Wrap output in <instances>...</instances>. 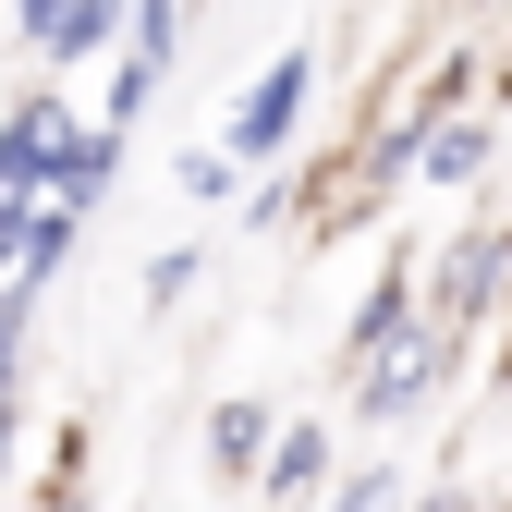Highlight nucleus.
Returning <instances> with one entry per match:
<instances>
[{
    "label": "nucleus",
    "instance_id": "f257e3e1",
    "mask_svg": "<svg viewBox=\"0 0 512 512\" xmlns=\"http://www.w3.org/2000/svg\"><path fill=\"white\" fill-rule=\"evenodd\" d=\"M342 378H354V415H378V427H415V415H427V403L464 378V330H452V317H427V305H403L391 330L342 342Z\"/></svg>",
    "mask_w": 512,
    "mask_h": 512
},
{
    "label": "nucleus",
    "instance_id": "f03ea898",
    "mask_svg": "<svg viewBox=\"0 0 512 512\" xmlns=\"http://www.w3.org/2000/svg\"><path fill=\"white\" fill-rule=\"evenodd\" d=\"M305 98H317V49H281L269 74H256V86L220 110V147H232L244 171H256V159H281V147L305 135Z\"/></svg>",
    "mask_w": 512,
    "mask_h": 512
},
{
    "label": "nucleus",
    "instance_id": "0eeeda50",
    "mask_svg": "<svg viewBox=\"0 0 512 512\" xmlns=\"http://www.w3.org/2000/svg\"><path fill=\"white\" fill-rule=\"evenodd\" d=\"M317 476H330V427H281V439H269V476H256V488H269V500H305Z\"/></svg>",
    "mask_w": 512,
    "mask_h": 512
},
{
    "label": "nucleus",
    "instance_id": "f8f14e48",
    "mask_svg": "<svg viewBox=\"0 0 512 512\" xmlns=\"http://www.w3.org/2000/svg\"><path fill=\"white\" fill-rule=\"evenodd\" d=\"M25 232H37V196H0V281L25 269Z\"/></svg>",
    "mask_w": 512,
    "mask_h": 512
},
{
    "label": "nucleus",
    "instance_id": "39448f33",
    "mask_svg": "<svg viewBox=\"0 0 512 512\" xmlns=\"http://www.w3.org/2000/svg\"><path fill=\"white\" fill-rule=\"evenodd\" d=\"M488 159H500V122H476V110H427L415 183H439V196H476V183H488Z\"/></svg>",
    "mask_w": 512,
    "mask_h": 512
},
{
    "label": "nucleus",
    "instance_id": "1a4fd4ad",
    "mask_svg": "<svg viewBox=\"0 0 512 512\" xmlns=\"http://www.w3.org/2000/svg\"><path fill=\"white\" fill-rule=\"evenodd\" d=\"M196 269H208L196 244H159V256H147V305H183V293H196Z\"/></svg>",
    "mask_w": 512,
    "mask_h": 512
},
{
    "label": "nucleus",
    "instance_id": "9d476101",
    "mask_svg": "<svg viewBox=\"0 0 512 512\" xmlns=\"http://www.w3.org/2000/svg\"><path fill=\"white\" fill-rule=\"evenodd\" d=\"M232 171H244L232 147H183V196H196V208H220V196H232Z\"/></svg>",
    "mask_w": 512,
    "mask_h": 512
},
{
    "label": "nucleus",
    "instance_id": "6e6552de",
    "mask_svg": "<svg viewBox=\"0 0 512 512\" xmlns=\"http://www.w3.org/2000/svg\"><path fill=\"white\" fill-rule=\"evenodd\" d=\"M171 49H183V0H135V13H122V61L171 74Z\"/></svg>",
    "mask_w": 512,
    "mask_h": 512
},
{
    "label": "nucleus",
    "instance_id": "7ed1b4c3",
    "mask_svg": "<svg viewBox=\"0 0 512 512\" xmlns=\"http://www.w3.org/2000/svg\"><path fill=\"white\" fill-rule=\"evenodd\" d=\"M74 135H86V110H61V86H25L0 110V196H37V183L74 159Z\"/></svg>",
    "mask_w": 512,
    "mask_h": 512
},
{
    "label": "nucleus",
    "instance_id": "4468645a",
    "mask_svg": "<svg viewBox=\"0 0 512 512\" xmlns=\"http://www.w3.org/2000/svg\"><path fill=\"white\" fill-rule=\"evenodd\" d=\"M452 13H476V25H488V13H512V0H452Z\"/></svg>",
    "mask_w": 512,
    "mask_h": 512
},
{
    "label": "nucleus",
    "instance_id": "423d86ee",
    "mask_svg": "<svg viewBox=\"0 0 512 512\" xmlns=\"http://www.w3.org/2000/svg\"><path fill=\"white\" fill-rule=\"evenodd\" d=\"M269 439H281L269 403H208V464L220 476H269Z\"/></svg>",
    "mask_w": 512,
    "mask_h": 512
},
{
    "label": "nucleus",
    "instance_id": "dca6fc26",
    "mask_svg": "<svg viewBox=\"0 0 512 512\" xmlns=\"http://www.w3.org/2000/svg\"><path fill=\"white\" fill-rule=\"evenodd\" d=\"M500 403H512V354H500Z\"/></svg>",
    "mask_w": 512,
    "mask_h": 512
},
{
    "label": "nucleus",
    "instance_id": "20e7f679",
    "mask_svg": "<svg viewBox=\"0 0 512 512\" xmlns=\"http://www.w3.org/2000/svg\"><path fill=\"white\" fill-rule=\"evenodd\" d=\"M0 13H13V37L49 61V74H61V61H86V49H110L122 37V13H135V0H0Z\"/></svg>",
    "mask_w": 512,
    "mask_h": 512
},
{
    "label": "nucleus",
    "instance_id": "9b49d317",
    "mask_svg": "<svg viewBox=\"0 0 512 512\" xmlns=\"http://www.w3.org/2000/svg\"><path fill=\"white\" fill-rule=\"evenodd\" d=\"M330 512H415V488H403V476H391V464H366V476H354V488H342V500H330Z\"/></svg>",
    "mask_w": 512,
    "mask_h": 512
},
{
    "label": "nucleus",
    "instance_id": "2eb2a0df",
    "mask_svg": "<svg viewBox=\"0 0 512 512\" xmlns=\"http://www.w3.org/2000/svg\"><path fill=\"white\" fill-rule=\"evenodd\" d=\"M49 512H86V500H74V488H49Z\"/></svg>",
    "mask_w": 512,
    "mask_h": 512
},
{
    "label": "nucleus",
    "instance_id": "ddd939ff",
    "mask_svg": "<svg viewBox=\"0 0 512 512\" xmlns=\"http://www.w3.org/2000/svg\"><path fill=\"white\" fill-rule=\"evenodd\" d=\"M415 512H488V500H464V488H439V500H415Z\"/></svg>",
    "mask_w": 512,
    "mask_h": 512
}]
</instances>
